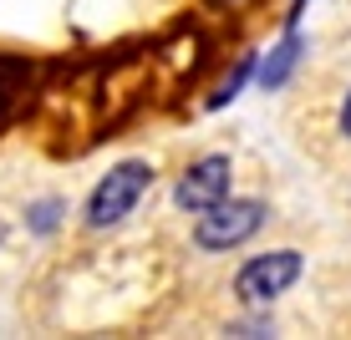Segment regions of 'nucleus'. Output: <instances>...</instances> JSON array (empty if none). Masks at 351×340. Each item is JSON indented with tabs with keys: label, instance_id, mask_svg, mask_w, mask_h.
I'll list each match as a JSON object with an SVG mask.
<instances>
[{
	"label": "nucleus",
	"instance_id": "1",
	"mask_svg": "<svg viewBox=\"0 0 351 340\" xmlns=\"http://www.w3.org/2000/svg\"><path fill=\"white\" fill-rule=\"evenodd\" d=\"M153 188V163L148 157H128V163L107 168L87 193V228H117L123 218L143 203V193Z\"/></svg>",
	"mask_w": 351,
	"mask_h": 340
},
{
	"label": "nucleus",
	"instance_id": "2",
	"mask_svg": "<svg viewBox=\"0 0 351 340\" xmlns=\"http://www.w3.org/2000/svg\"><path fill=\"white\" fill-rule=\"evenodd\" d=\"M260 224H265V203L260 198H219L214 209L199 213L193 244L204 254H224V249H239L245 239H255Z\"/></svg>",
	"mask_w": 351,
	"mask_h": 340
},
{
	"label": "nucleus",
	"instance_id": "3",
	"mask_svg": "<svg viewBox=\"0 0 351 340\" xmlns=\"http://www.w3.org/2000/svg\"><path fill=\"white\" fill-rule=\"evenodd\" d=\"M306 270V259H300V249H270V254H255V259L245 264V270L234 274V295L239 305H270V300H280L290 285L300 279Z\"/></svg>",
	"mask_w": 351,
	"mask_h": 340
},
{
	"label": "nucleus",
	"instance_id": "4",
	"mask_svg": "<svg viewBox=\"0 0 351 340\" xmlns=\"http://www.w3.org/2000/svg\"><path fill=\"white\" fill-rule=\"evenodd\" d=\"M229 183H234V163H229L224 153H209V157H199V163L184 168V178H178V188H173V203L184 213H204L219 198H229Z\"/></svg>",
	"mask_w": 351,
	"mask_h": 340
},
{
	"label": "nucleus",
	"instance_id": "5",
	"mask_svg": "<svg viewBox=\"0 0 351 340\" xmlns=\"http://www.w3.org/2000/svg\"><path fill=\"white\" fill-rule=\"evenodd\" d=\"M300 51H306V41H300V31L290 26V31H285V41L275 46L270 56H265V66H260V87H265V92L285 87V81H290V71H295V62H300Z\"/></svg>",
	"mask_w": 351,
	"mask_h": 340
},
{
	"label": "nucleus",
	"instance_id": "6",
	"mask_svg": "<svg viewBox=\"0 0 351 340\" xmlns=\"http://www.w3.org/2000/svg\"><path fill=\"white\" fill-rule=\"evenodd\" d=\"M62 213H66V203H62V198H36L31 209H26V228H31L36 239H46V234H56Z\"/></svg>",
	"mask_w": 351,
	"mask_h": 340
},
{
	"label": "nucleus",
	"instance_id": "7",
	"mask_svg": "<svg viewBox=\"0 0 351 340\" xmlns=\"http://www.w3.org/2000/svg\"><path fill=\"white\" fill-rule=\"evenodd\" d=\"M250 71H255V56H239V66L229 71V81H224V87L209 96V107H224V102H234V96H239V87L250 81Z\"/></svg>",
	"mask_w": 351,
	"mask_h": 340
},
{
	"label": "nucleus",
	"instance_id": "8",
	"mask_svg": "<svg viewBox=\"0 0 351 340\" xmlns=\"http://www.w3.org/2000/svg\"><path fill=\"white\" fill-rule=\"evenodd\" d=\"M341 132L351 138V92H346V102H341Z\"/></svg>",
	"mask_w": 351,
	"mask_h": 340
},
{
	"label": "nucleus",
	"instance_id": "9",
	"mask_svg": "<svg viewBox=\"0 0 351 340\" xmlns=\"http://www.w3.org/2000/svg\"><path fill=\"white\" fill-rule=\"evenodd\" d=\"M306 5H311V0H295V5H290V26L300 21V10H306Z\"/></svg>",
	"mask_w": 351,
	"mask_h": 340
},
{
	"label": "nucleus",
	"instance_id": "10",
	"mask_svg": "<svg viewBox=\"0 0 351 340\" xmlns=\"http://www.w3.org/2000/svg\"><path fill=\"white\" fill-rule=\"evenodd\" d=\"M0 239H5V228H0Z\"/></svg>",
	"mask_w": 351,
	"mask_h": 340
},
{
	"label": "nucleus",
	"instance_id": "11",
	"mask_svg": "<svg viewBox=\"0 0 351 340\" xmlns=\"http://www.w3.org/2000/svg\"><path fill=\"white\" fill-rule=\"evenodd\" d=\"M219 5H224V0H219ZM229 5H234V0H229Z\"/></svg>",
	"mask_w": 351,
	"mask_h": 340
}]
</instances>
